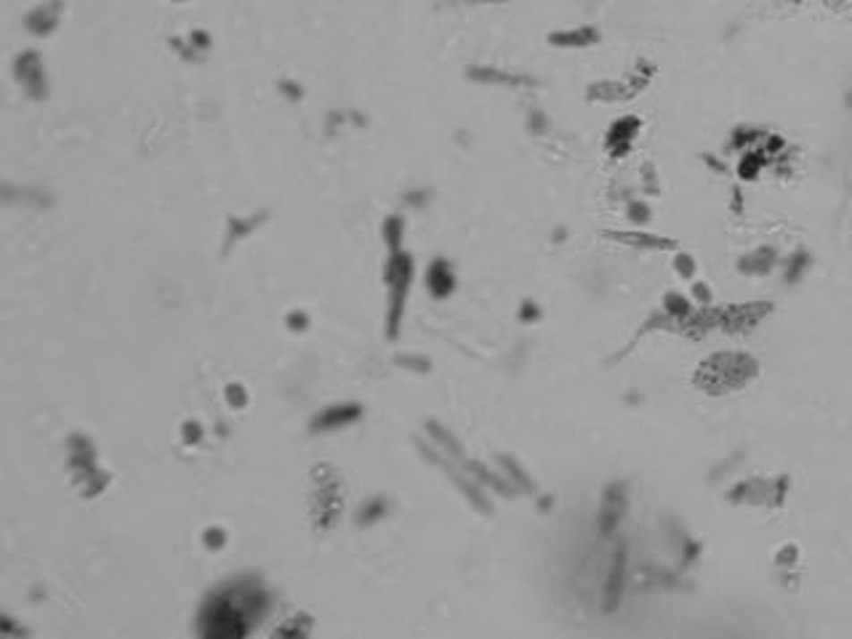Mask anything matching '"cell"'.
Masks as SVG:
<instances>
[{
    "mask_svg": "<svg viewBox=\"0 0 852 639\" xmlns=\"http://www.w3.org/2000/svg\"><path fill=\"white\" fill-rule=\"evenodd\" d=\"M472 3H488V0H472Z\"/></svg>",
    "mask_w": 852,
    "mask_h": 639,
    "instance_id": "obj_11",
    "label": "cell"
},
{
    "mask_svg": "<svg viewBox=\"0 0 852 639\" xmlns=\"http://www.w3.org/2000/svg\"><path fill=\"white\" fill-rule=\"evenodd\" d=\"M674 267H677V272H679L682 277L695 275V264H693V259H690V256H685V253H679V256L674 259Z\"/></svg>",
    "mask_w": 852,
    "mask_h": 639,
    "instance_id": "obj_8",
    "label": "cell"
},
{
    "mask_svg": "<svg viewBox=\"0 0 852 639\" xmlns=\"http://www.w3.org/2000/svg\"><path fill=\"white\" fill-rule=\"evenodd\" d=\"M411 275H413V264L405 253H397L392 256L389 267H387V280H389V291H392V333H395V325L400 318V304L405 299V291L411 285Z\"/></svg>",
    "mask_w": 852,
    "mask_h": 639,
    "instance_id": "obj_3",
    "label": "cell"
},
{
    "mask_svg": "<svg viewBox=\"0 0 852 639\" xmlns=\"http://www.w3.org/2000/svg\"><path fill=\"white\" fill-rule=\"evenodd\" d=\"M267 610V600L256 584H234L216 592L200 613L206 637H243L253 618Z\"/></svg>",
    "mask_w": 852,
    "mask_h": 639,
    "instance_id": "obj_1",
    "label": "cell"
},
{
    "mask_svg": "<svg viewBox=\"0 0 852 639\" xmlns=\"http://www.w3.org/2000/svg\"><path fill=\"white\" fill-rule=\"evenodd\" d=\"M426 285H429V291H431L437 299L447 296V294L453 291V285H456L453 272H450V264L442 261V259L431 261V267H429V272H426Z\"/></svg>",
    "mask_w": 852,
    "mask_h": 639,
    "instance_id": "obj_4",
    "label": "cell"
},
{
    "mask_svg": "<svg viewBox=\"0 0 852 639\" xmlns=\"http://www.w3.org/2000/svg\"><path fill=\"white\" fill-rule=\"evenodd\" d=\"M848 106H850V109H852V91H850V94H848Z\"/></svg>",
    "mask_w": 852,
    "mask_h": 639,
    "instance_id": "obj_10",
    "label": "cell"
},
{
    "mask_svg": "<svg viewBox=\"0 0 852 639\" xmlns=\"http://www.w3.org/2000/svg\"><path fill=\"white\" fill-rule=\"evenodd\" d=\"M597 30H592V27H578V30H570V32H557V35H551V43H557V46H592V43H597Z\"/></svg>",
    "mask_w": 852,
    "mask_h": 639,
    "instance_id": "obj_6",
    "label": "cell"
},
{
    "mask_svg": "<svg viewBox=\"0 0 852 639\" xmlns=\"http://www.w3.org/2000/svg\"><path fill=\"white\" fill-rule=\"evenodd\" d=\"M637 133V120L635 117H624L618 120L613 128H610V136H608V147L613 152H624L632 141V136Z\"/></svg>",
    "mask_w": 852,
    "mask_h": 639,
    "instance_id": "obj_5",
    "label": "cell"
},
{
    "mask_svg": "<svg viewBox=\"0 0 852 639\" xmlns=\"http://www.w3.org/2000/svg\"><path fill=\"white\" fill-rule=\"evenodd\" d=\"M754 373H756V365L751 357L736 354V352H722L701 365L695 381L701 389H706L711 395H725V392L744 387Z\"/></svg>",
    "mask_w": 852,
    "mask_h": 639,
    "instance_id": "obj_2",
    "label": "cell"
},
{
    "mask_svg": "<svg viewBox=\"0 0 852 639\" xmlns=\"http://www.w3.org/2000/svg\"><path fill=\"white\" fill-rule=\"evenodd\" d=\"M357 408L354 405H341V408H330V411H325L322 416H320L318 422H315V429H333V426H341L346 424V422H352V419H357Z\"/></svg>",
    "mask_w": 852,
    "mask_h": 639,
    "instance_id": "obj_7",
    "label": "cell"
},
{
    "mask_svg": "<svg viewBox=\"0 0 852 639\" xmlns=\"http://www.w3.org/2000/svg\"><path fill=\"white\" fill-rule=\"evenodd\" d=\"M632 211H635V218H639V221H644V218H647V209H644V206H635Z\"/></svg>",
    "mask_w": 852,
    "mask_h": 639,
    "instance_id": "obj_9",
    "label": "cell"
}]
</instances>
